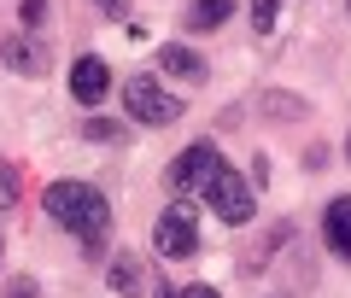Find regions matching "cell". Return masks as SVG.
Segmentation results:
<instances>
[{"label": "cell", "mask_w": 351, "mask_h": 298, "mask_svg": "<svg viewBox=\"0 0 351 298\" xmlns=\"http://www.w3.org/2000/svg\"><path fill=\"white\" fill-rule=\"evenodd\" d=\"M158 71L182 76V82H199V76H205V59H199L193 47H176V41H164V47H158Z\"/></svg>", "instance_id": "obj_10"}, {"label": "cell", "mask_w": 351, "mask_h": 298, "mask_svg": "<svg viewBox=\"0 0 351 298\" xmlns=\"http://www.w3.org/2000/svg\"><path fill=\"white\" fill-rule=\"evenodd\" d=\"M346 158H351V135H346Z\"/></svg>", "instance_id": "obj_21"}, {"label": "cell", "mask_w": 351, "mask_h": 298, "mask_svg": "<svg viewBox=\"0 0 351 298\" xmlns=\"http://www.w3.org/2000/svg\"><path fill=\"white\" fill-rule=\"evenodd\" d=\"M182 298H223V293H217L211 281H199V286H182Z\"/></svg>", "instance_id": "obj_18"}, {"label": "cell", "mask_w": 351, "mask_h": 298, "mask_svg": "<svg viewBox=\"0 0 351 298\" xmlns=\"http://www.w3.org/2000/svg\"><path fill=\"white\" fill-rule=\"evenodd\" d=\"M304 170H328V147H311V152H304Z\"/></svg>", "instance_id": "obj_17"}, {"label": "cell", "mask_w": 351, "mask_h": 298, "mask_svg": "<svg viewBox=\"0 0 351 298\" xmlns=\"http://www.w3.org/2000/svg\"><path fill=\"white\" fill-rule=\"evenodd\" d=\"M123 112L135 123H147V129H170V123H182V99L158 76H129L123 82Z\"/></svg>", "instance_id": "obj_3"}, {"label": "cell", "mask_w": 351, "mask_h": 298, "mask_svg": "<svg viewBox=\"0 0 351 298\" xmlns=\"http://www.w3.org/2000/svg\"><path fill=\"white\" fill-rule=\"evenodd\" d=\"M100 12H106V18H123V12H129V0H100Z\"/></svg>", "instance_id": "obj_19"}, {"label": "cell", "mask_w": 351, "mask_h": 298, "mask_svg": "<svg viewBox=\"0 0 351 298\" xmlns=\"http://www.w3.org/2000/svg\"><path fill=\"white\" fill-rule=\"evenodd\" d=\"M252 29H258V36L276 29V0H252Z\"/></svg>", "instance_id": "obj_14"}, {"label": "cell", "mask_w": 351, "mask_h": 298, "mask_svg": "<svg viewBox=\"0 0 351 298\" xmlns=\"http://www.w3.org/2000/svg\"><path fill=\"white\" fill-rule=\"evenodd\" d=\"M0 64L18 76H47V47H41L29 29H18V36H0Z\"/></svg>", "instance_id": "obj_7"}, {"label": "cell", "mask_w": 351, "mask_h": 298, "mask_svg": "<svg viewBox=\"0 0 351 298\" xmlns=\"http://www.w3.org/2000/svg\"><path fill=\"white\" fill-rule=\"evenodd\" d=\"M41 211H47L53 228L82 240L88 258L106 251V234H112V199L100 193L94 182H47L41 187Z\"/></svg>", "instance_id": "obj_1"}, {"label": "cell", "mask_w": 351, "mask_h": 298, "mask_svg": "<svg viewBox=\"0 0 351 298\" xmlns=\"http://www.w3.org/2000/svg\"><path fill=\"white\" fill-rule=\"evenodd\" d=\"M18 24L41 29V24H47V0H18Z\"/></svg>", "instance_id": "obj_13"}, {"label": "cell", "mask_w": 351, "mask_h": 298, "mask_svg": "<svg viewBox=\"0 0 351 298\" xmlns=\"http://www.w3.org/2000/svg\"><path fill=\"white\" fill-rule=\"evenodd\" d=\"M346 12H351V0H346Z\"/></svg>", "instance_id": "obj_22"}, {"label": "cell", "mask_w": 351, "mask_h": 298, "mask_svg": "<svg viewBox=\"0 0 351 298\" xmlns=\"http://www.w3.org/2000/svg\"><path fill=\"white\" fill-rule=\"evenodd\" d=\"M106 286H112V293H123V298H135V293H141V263L129 258V251H117V263L106 269Z\"/></svg>", "instance_id": "obj_11"}, {"label": "cell", "mask_w": 351, "mask_h": 298, "mask_svg": "<svg viewBox=\"0 0 351 298\" xmlns=\"http://www.w3.org/2000/svg\"><path fill=\"white\" fill-rule=\"evenodd\" d=\"M88 135H94V140H123V123H112V117H94V123H88Z\"/></svg>", "instance_id": "obj_15"}, {"label": "cell", "mask_w": 351, "mask_h": 298, "mask_svg": "<svg viewBox=\"0 0 351 298\" xmlns=\"http://www.w3.org/2000/svg\"><path fill=\"white\" fill-rule=\"evenodd\" d=\"M322 246L334 251V258L351 263V193L328 199V211H322Z\"/></svg>", "instance_id": "obj_8"}, {"label": "cell", "mask_w": 351, "mask_h": 298, "mask_svg": "<svg viewBox=\"0 0 351 298\" xmlns=\"http://www.w3.org/2000/svg\"><path fill=\"white\" fill-rule=\"evenodd\" d=\"M106 94H112V64H106L100 53L71 59V99H76V105H100Z\"/></svg>", "instance_id": "obj_6"}, {"label": "cell", "mask_w": 351, "mask_h": 298, "mask_svg": "<svg viewBox=\"0 0 351 298\" xmlns=\"http://www.w3.org/2000/svg\"><path fill=\"white\" fill-rule=\"evenodd\" d=\"M223 170V152H217V140H193V147L176 152L170 164V187L176 193H205V182Z\"/></svg>", "instance_id": "obj_5"}, {"label": "cell", "mask_w": 351, "mask_h": 298, "mask_svg": "<svg viewBox=\"0 0 351 298\" xmlns=\"http://www.w3.org/2000/svg\"><path fill=\"white\" fill-rule=\"evenodd\" d=\"M152 251H158L164 263H188L193 251H199V211H193L188 199H170L158 211V223H152Z\"/></svg>", "instance_id": "obj_2"}, {"label": "cell", "mask_w": 351, "mask_h": 298, "mask_svg": "<svg viewBox=\"0 0 351 298\" xmlns=\"http://www.w3.org/2000/svg\"><path fill=\"white\" fill-rule=\"evenodd\" d=\"M152 298H182V286H170V281H158V286H152Z\"/></svg>", "instance_id": "obj_20"}, {"label": "cell", "mask_w": 351, "mask_h": 298, "mask_svg": "<svg viewBox=\"0 0 351 298\" xmlns=\"http://www.w3.org/2000/svg\"><path fill=\"white\" fill-rule=\"evenodd\" d=\"M234 18V0H188V12H182V29L188 36H211Z\"/></svg>", "instance_id": "obj_9"}, {"label": "cell", "mask_w": 351, "mask_h": 298, "mask_svg": "<svg viewBox=\"0 0 351 298\" xmlns=\"http://www.w3.org/2000/svg\"><path fill=\"white\" fill-rule=\"evenodd\" d=\"M199 199L217 211V223H228V228H246L252 216H258V193H252V182H246L240 170H228V164L211 175V182H205Z\"/></svg>", "instance_id": "obj_4"}, {"label": "cell", "mask_w": 351, "mask_h": 298, "mask_svg": "<svg viewBox=\"0 0 351 298\" xmlns=\"http://www.w3.org/2000/svg\"><path fill=\"white\" fill-rule=\"evenodd\" d=\"M18 193H24V182H18V164L0 158V211H18Z\"/></svg>", "instance_id": "obj_12"}, {"label": "cell", "mask_w": 351, "mask_h": 298, "mask_svg": "<svg viewBox=\"0 0 351 298\" xmlns=\"http://www.w3.org/2000/svg\"><path fill=\"white\" fill-rule=\"evenodd\" d=\"M6 298H41V286L29 275H18V281H6Z\"/></svg>", "instance_id": "obj_16"}]
</instances>
